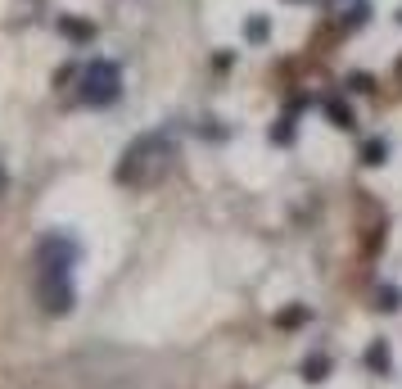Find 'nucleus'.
I'll list each match as a JSON object with an SVG mask.
<instances>
[{"instance_id": "obj_6", "label": "nucleus", "mask_w": 402, "mask_h": 389, "mask_svg": "<svg viewBox=\"0 0 402 389\" xmlns=\"http://www.w3.org/2000/svg\"><path fill=\"white\" fill-rule=\"evenodd\" d=\"M389 159V141H380V136H371L367 145H362V163H371V168H380Z\"/></svg>"}, {"instance_id": "obj_12", "label": "nucleus", "mask_w": 402, "mask_h": 389, "mask_svg": "<svg viewBox=\"0 0 402 389\" xmlns=\"http://www.w3.org/2000/svg\"><path fill=\"white\" fill-rule=\"evenodd\" d=\"M367 18H371V5H367V0H357V5H348V18H344V28H362Z\"/></svg>"}, {"instance_id": "obj_10", "label": "nucleus", "mask_w": 402, "mask_h": 389, "mask_svg": "<svg viewBox=\"0 0 402 389\" xmlns=\"http://www.w3.org/2000/svg\"><path fill=\"white\" fill-rule=\"evenodd\" d=\"M245 36H249V41H253V45H262V41H267V36H272V23H267L262 14H253V18L245 23Z\"/></svg>"}, {"instance_id": "obj_3", "label": "nucleus", "mask_w": 402, "mask_h": 389, "mask_svg": "<svg viewBox=\"0 0 402 389\" xmlns=\"http://www.w3.org/2000/svg\"><path fill=\"white\" fill-rule=\"evenodd\" d=\"M82 104H113L118 95H123V68L113 64V59H95V64L82 68Z\"/></svg>"}, {"instance_id": "obj_2", "label": "nucleus", "mask_w": 402, "mask_h": 389, "mask_svg": "<svg viewBox=\"0 0 402 389\" xmlns=\"http://www.w3.org/2000/svg\"><path fill=\"white\" fill-rule=\"evenodd\" d=\"M172 168V145H167V136H140L136 145L127 150L123 168H118V177L127 181V186H154L158 177Z\"/></svg>"}, {"instance_id": "obj_13", "label": "nucleus", "mask_w": 402, "mask_h": 389, "mask_svg": "<svg viewBox=\"0 0 402 389\" xmlns=\"http://www.w3.org/2000/svg\"><path fill=\"white\" fill-rule=\"evenodd\" d=\"M348 91H362V95H367V91H375V77H371V72H352V77H348Z\"/></svg>"}, {"instance_id": "obj_8", "label": "nucleus", "mask_w": 402, "mask_h": 389, "mask_svg": "<svg viewBox=\"0 0 402 389\" xmlns=\"http://www.w3.org/2000/svg\"><path fill=\"white\" fill-rule=\"evenodd\" d=\"M59 32L72 36V41H91V36H95V28H91V23H82V18H59Z\"/></svg>"}, {"instance_id": "obj_17", "label": "nucleus", "mask_w": 402, "mask_h": 389, "mask_svg": "<svg viewBox=\"0 0 402 389\" xmlns=\"http://www.w3.org/2000/svg\"><path fill=\"white\" fill-rule=\"evenodd\" d=\"M398 18H402V14H398Z\"/></svg>"}, {"instance_id": "obj_16", "label": "nucleus", "mask_w": 402, "mask_h": 389, "mask_svg": "<svg viewBox=\"0 0 402 389\" xmlns=\"http://www.w3.org/2000/svg\"><path fill=\"white\" fill-rule=\"evenodd\" d=\"M289 5H303V0H289Z\"/></svg>"}, {"instance_id": "obj_14", "label": "nucleus", "mask_w": 402, "mask_h": 389, "mask_svg": "<svg viewBox=\"0 0 402 389\" xmlns=\"http://www.w3.org/2000/svg\"><path fill=\"white\" fill-rule=\"evenodd\" d=\"M303 322H308V308H289L276 317V326H303Z\"/></svg>"}, {"instance_id": "obj_7", "label": "nucleus", "mask_w": 402, "mask_h": 389, "mask_svg": "<svg viewBox=\"0 0 402 389\" xmlns=\"http://www.w3.org/2000/svg\"><path fill=\"white\" fill-rule=\"evenodd\" d=\"M294 136H298V123H294V114L276 118V127H272V145H289Z\"/></svg>"}, {"instance_id": "obj_9", "label": "nucleus", "mask_w": 402, "mask_h": 389, "mask_svg": "<svg viewBox=\"0 0 402 389\" xmlns=\"http://www.w3.org/2000/svg\"><path fill=\"white\" fill-rule=\"evenodd\" d=\"M321 109L335 118V127H352V109L344 100H335V95H330V100H321Z\"/></svg>"}, {"instance_id": "obj_4", "label": "nucleus", "mask_w": 402, "mask_h": 389, "mask_svg": "<svg viewBox=\"0 0 402 389\" xmlns=\"http://www.w3.org/2000/svg\"><path fill=\"white\" fill-rule=\"evenodd\" d=\"M325 376H330V358H325V354H312L308 362H303V380H308V385H321Z\"/></svg>"}, {"instance_id": "obj_1", "label": "nucleus", "mask_w": 402, "mask_h": 389, "mask_svg": "<svg viewBox=\"0 0 402 389\" xmlns=\"http://www.w3.org/2000/svg\"><path fill=\"white\" fill-rule=\"evenodd\" d=\"M72 263H77V245L68 236H45L36 249V295H41L50 317H64L72 308Z\"/></svg>"}, {"instance_id": "obj_15", "label": "nucleus", "mask_w": 402, "mask_h": 389, "mask_svg": "<svg viewBox=\"0 0 402 389\" xmlns=\"http://www.w3.org/2000/svg\"><path fill=\"white\" fill-rule=\"evenodd\" d=\"M5 186H9V172H5V168H0V194H5Z\"/></svg>"}, {"instance_id": "obj_5", "label": "nucleus", "mask_w": 402, "mask_h": 389, "mask_svg": "<svg viewBox=\"0 0 402 389\" xmlns=\"http://www.w3.org/2000/svg\"><path fill=\"white\" fill-rule=\"evenodd\" d=\"M367 367H371L375 376H389V371H393V367H389V344H384V339H375V344L367 349Z\"/></svg>"}, {"instance_id": "obj_11", "label": "nucleus", "mask_w": 402, "mask_h": 389, "mask_svg": "<svg viewBox=\"0 0 402 389\" xmlns=\"http://www.w3.org/2000/svg\"><path fill=\"white\" fill-rule=\"evenodd\" d=\"M375 299H380V303H375L380 312H398L402 308V290L398 285H380V295H375Z\"/></svg>"}]
</instances>
